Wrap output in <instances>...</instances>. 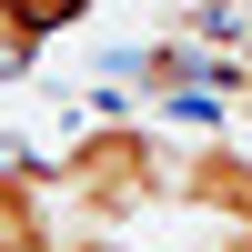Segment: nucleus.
I'll list each match as a JSON object with an SVG mask.
<instances>
[{"label":"nucleus","mask_w":252,"mask_h":252,"mask_svg":"<svg viewBox=\"0 0 252 252\" xmlns=\"http://www.w3.org/2000/svg\"><path fill=\"white\" fill-rule=\"evenodd\" d=\"M222 91H232V61L212 40H152V51H131V111H152V121L192 111V101H222Z\"/></svg>","instance_id":"f03ea898"},{"label":"nucleus","mask_w":252,"mask_h":252,"mask_svg":"<svg viewBox=\"0 0 252 252\" xmlns=\"http://www.w3.org/2000/svg\"><path fill=\"white\" fill-rule=\"evenodd\" d=\"M0 10H10V20H20V31H31V40H40V51H51V40H71V31H81V20H91V10H101V0H0Z\"/></svg>","instance_id":"39448f33"},{"label":"nucleus","mask_w":252,"mask_h":252,"mask_svg":"<svg viewBox=\"0 0 252 252\" xmlns=\"http://www.w3.org/2000/svg\"><path fill=\"white\" fill-rule=\"evenodd\" d=\"M61 232H71V222H61V202H51V161L20 152V141H0V252H40Z\"/></svg>","instance_id":"7ed1b4c3"},{"label":"nucleus","mask_w":252,"mask_h":252,"mask_svg":"<svg viewBox=\"0 0 252 252\" xmlns=\"http://www.w3.org/2000/svg\"><path fill=\"white\" fill-rule=\"evenodd\" d=\"M31 71H40V40L20 31L10 10H0V91H10V81H31Z\"/></svg>","instance_id":"423d86ee"},{"label":"nucleus","mask_w":252,"mask_h":252,"mask_svg":"<svg viewBox=\"0 0 252 252\" xmlns=\"http://www.w3.org/2000/svg\"><path fill=\"white\" fill-rule=\"evenodd\" d=\"M40 252H71V232H61V242H40Z\"/></svg>","instance_id":"6e6552de"},{"label":"nucleus","mask_w":252,"mask_h":252,"mask_svg":"<svg viewBox=\"0 0 252 252\" xmlns=\"http://www.w3.org/2000/svg\"><path fill=\"white\" fill-rule=\"evenodd\" d=\"M192 10H212V20H232V10H242V0H192Z\"/></svg>","instance_id":"0eeeda50"},{"label":"nucleus","mask_w":252,"mask_h":252,"mask_svg":"<svg viewBox=\"0 0 252 252\" xmlns=\"http://www.w3.org/2000/svg\"><path fill=\"white\" fill-rule=\"evenodd\" d=\"M182 202L212 232H252V152L242 141H192L182 152Z\"/></svg>","instance_id":"20e7f679"},{"label":"nucleus","mask_w":252,"mask_h":252,"mask_svg":"<svg viewBox=\"0 0 252 252\" xmlns=\"http://www.w3.org/2000/svg\"><path fill=\"white\" fill-rule=\"evenodd\" d=\"M51 202H61L71 232H111L121 242L131 212L182 202V141L161 131L152 111H101V121H81L51 152Z\"/></svg>","instance_id":"f257e3e1"}]
</instances>
